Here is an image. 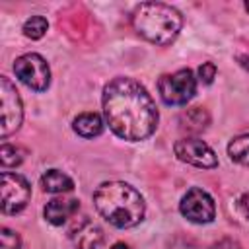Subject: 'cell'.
I'll return each instance as SVG.
<instances>
[{"instance_id": "obj_15", "label": "cell", "mask_w": 249, "mask_h": 249, "mask_svg": "<svg viewBox=\"0 0 249 249\" xmlns=\"http://www.w3.org/2000/svg\"><path fill=\"white\" fill-rule=\"evenodd\" d=\"M228 156L245 167H249V134H241L228 144Z\"/></svg>"}, {"instance_id": "obj_2", "label": "cell", "mask_w": 249, "mask_h": 249, "mask_svg": "<svg viewBox=\"0 0 249 249\" xmlns=\"http://www.w3.org/2000/svg\"><path fill=\"white\" fill-rule=\"evenodd\" d=\"M93 204L111 226L121 230L138 226L146 212L142 195L123 181L101 183L93 193Z\"/></svg>"}, {"instance_id": "obj_23", "label": "cell", "mask_w": 249, "mask_h": 249, "mask_svg": "<svg viewBox=\"0 0 249 249\" xmlns=\"http://www.w3.org/2000/svg\"><path fill=\"white\" fill-rule=\"evenodd\" d=\"M111 249H130V247H128V245H124V243H115Z\"/></svg>"}, {"instance_id": "obj_21", "label": "cell", "mask_w": 249, "mask_h": 249, "mask_svg": "<svg viewBox=\"0 0 249 249\" xmlns=\"http://www.w3.org/2000/svg\"><path fill=\"white\" fill-rule=\"evenodd\" d=\"M237 210H239V214L249 222V193H245V195H241V196L237 198Z\"/></svg>"}, {"instance_id": "obj_13", "label": "cell", "mask_w": 249, "mask_h": 249, "mask_svg": "<svg viewBox=\"0 0 249 249\" xmlns=\"http://www.w3.org/2000/svg\"><path fill=\"white\" fill-rule=\"evenodd\" d=\"M103 119L97 113H82L72 121V128L82 138H95L103 132Z\"/></svg>"}, {"instance_id": "obj_8", "label": "cell", "mask_w": 249, "mask_h": 249, "mask_svg": "<svg viewBox=\"0 0 249 249\" xmlns=\"http://www.w3.org/2000/svg\"><path fill=\"white\" fill-rule=\"evenodd\" d=\"M179 210L193 224H208L216 216V206L212 196L200 187H193L183 195L179 202Z\"/></svg>"}, {"instance_id": "obj_7", "label": "cell", "mask_w": 249, "mask_h": 249, "mask_svg": "<svg viewBox=\"0 0 249 249\" xmlns=\"http://www.w3.org/2000/svg\"><path fill=\"white\" fill-rule=\"evenodd\" d=\"M0 191H2V212L4 214H18L21 212L31 196V187L25 177L18 173L4 171L0 177Z\"/></svg>"}, {"instance_id": "obj_24", "label": "cell", "mask_w": 249, "mask_h": 249, "mask_svg": "<svg viewBox=\"0 0 249 249\" xmlns=\"http://www.w3.org/2000/svg\"><path fill=\"white\" fill-rule=\"evenodd\" d=\"M245 10H247V12H249V2H245Z\"/></svg>"}, {"instance_id": "obj_5", "label": "cell", "mask_w": 249, "mask_h": 249, "mask_svg": "<svg viewBox=\"0 0 249 249\" xmlns=\"http://www.w3.org/2000/svg\"><path fill=\"white\" fill-rule=\"evenodd\" d=\"M16 78L33 91H45L51 84V68L47 60L37 53H27L14 62Z\"/></svg>"}, {"instance_id": "obj_4", "label": "cell", "mask_w": 249, "mask_h": 249, "mask_svg": "<svg viewBox=\"0 0 249 249\" xmlns=\"http://www.w3.org/2000/svg\"><path fill=\"white\" fill-rule=\"evenodd\" d=\"M158 91L165 105H185L196 91V78L189 68L163 74L158 82Z\"/></svg>"}, {"instance_id": "obj_12", "label": "cell", "mask_w": 249, "mask_h": 249, "mask_svg": "<svg viewBox=\"0 0 249 249\" xmlns=\"http://www.w3.org/2000/svg\"><path fill=\"white\" fill-rule=\"evenodd\" d=\"M208 124H210V115L202 107H191V109L183 111L179 117V126L189 134H198V132L206 130Z\"/></svg>"}, {"instance_id": "obj_22", "label": "cell", "mask_w": 249, "mask_h": 249, "mask_svg": "<svg viewBox=\"0 0 249 249\" xmlns=\"http://www.w3.org/2000/svg\"><path fill=\"white\" fill-rule=\"evenodd\" d=\"M237 62H239L245 70H249V54H239V56H237Z\"/></svg>"}, {"instance_id": "obj_9", "label": "cell", "mask_w": 249, "mask_h": 249, "mask_svg": "<svg viewBox=\"0 0 249 249\" xmlns=\"http://www.w3.org/2000/svg\"><path fill=\"white\" fill-rule=\"evenodd\" d=\"M173 152L181 161H185L189 165H195V167L212 169V167L218 165V158H216L214 150L206 142H202L200 138H193V136L181 138V140L175 142Z\"/></svg>"}, {"instance_id": "obj_10", "label": "cell", "mask_w": 249, "mask_h": 249, "mask_svg": "<svg viewBox=\"0 0 249 249\" xmlns=\"http://www.w3.org/2000/svg\"><path fill=\"white\" fill-rule=\"evenodd\" d=\"M70 239L76 249H99L103 245V230L89 218H84L70 230Z\"/></svg>"}, {"instance_id": "obj_3", "label": "cell", "mask_w": 249, "mask_h": 249, "mask_svg": "<svg viewBox=\"0 0 249 249\" xmlns=\"http://www.w3.org/2000/svg\"><path fill=\"white\" fill-rule=\"evenodd\" d=\"M134 31L154 45H169L183 27V16L167 4L144 2L132 12Z\"/></svg>"}, {"instance_id": "obj_11", "label": "cell", "mask_w": 249, "mask_h": 249, "mask_svg": "<svg viewBox=\"0 0 249 249\" xmlns=\"http://www.w3.org/2000/svg\"><path fill=\"white\" fill-rule=\"evenodd\" d=\"M80 208V200L78 198H66V196H58V198H51L45 206V220L53 226H62L68 218H72Z\"/></svg>"}, {"instance_id": "obj_14", "label": "cell", "mask_w": 249, "mask_h": 249, "mask_svg": "<svg viewBox=\"0 0 249 249\" xmlns=\"http://www.w3.org/2000/svg\"><path fill=\"white\" fill-rule=\"evenodd\" d=\"M41 187H43V191H47V193L58 195V193H68V191H72V189H74V181H72L66 173H62V171H58V169H49V171H45L43 177H41Z\"/></svg>"}, {"instance_id": "obj_20", "label": "cell", "mask_w": 249, "mask_h": 249, "mask_svg": "<svg viewBox=\"0 0 249 249\" xmlns=\"http://www.w3.org/2000/svg\"><path fill=\"white\" fill-rule=\"evenodd\" d=\"M208 249H241V245H239L235 239H230V237H226V239H220V241L212 243Z\"/></svg>"}, {"instance_id": "obj_19", "label": "cell", "mask_w": 249, "mask_h": 249, "mask_svg": "<svg viewBox=\"0 0 249 249\" xmlns=\"http://www.w3.org/2000/svg\"><path fill=\"white\" fill-rule=\"evenodd\" d=\"M216 78V64L214 62H202L198 66V80L202 84H212Z\"/></svg>"}, {"instance_id": "obj_16", "label": "cell", "mask_w": 249, "mask_h": 249, "mask_svg": "<svg viewBox=\"0 0 249 249\" xmlns=\"http://www.w3.org/2000/svg\"><path fill=\"white\" fill-rule=\"evenodd\" d=\"M47 29H49V21H47L43 16H31V18L23 23V35H25L27 39H33V41L41 39V37L47 33Z\"/></svg>"}, {"instance_id": "obj_18", "label": "cell", "mask_w": 249, "mask_h": 249, "mask_svg": "<svg viewBox=\"0 0 249 249\" xmlns=\"http://www.w3.org/2000/svg\"><path fill=\"white\" fill-rule=\"evenodd\" d=\"M19 245H21V239L16 231L8 228L0 230V249H19Z\"/></svg>"}, {"instance_id": "obj_17", "label": "cell", "mask_w": 249, "mask_h": 249, "mask_svg": "<svg viewBox=\"0 0 249 249\" xmlns=\"http://www.w3.org/2000/svg\"><path fill=\"white\" fill-rule=\"evenodd\" d=\"M0 161L4 167H16L23 161V154L19 148L12 146V144H2L0 148Z\"/></svg>"}, {"instance_id": "obj_6", "label": "cell", "mask_w": 249, "mask_h": 249, "mask_svg": "<svg viewBox=\"0 0 249 249\" xmlns=\"http://www.w3.org/2000/svg\"><path fill=\"white\" fill-rule=\"evenodd\" d=\"M0 134L2 138L10 136L21 126L23 121V107L16 86L10 78L0 76Z\"/></svg>"}, {"instance_id": "obj_1", "label": "cell", "mask_w": 249, "mask_h": 249, "mask_svg": "<svg viewBox=\"0 0 249 249\" xmlns=\"http://www.w3.org/2000/svg\"><path fill=\"white\" fill-rule=\"evenodd\" d=\"M103 117L113 134L128 142H140L158 126V107L148 89L128 76H117L103 88Z\"/></svg>"}]
</instances>
